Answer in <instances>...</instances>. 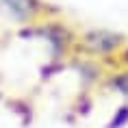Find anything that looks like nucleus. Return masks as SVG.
<instances>
[{"label": "nucleus", "mask_w": 128, "mask_h": 128, "mask_svg": "<svg viewBox=\"0 0 128 128\" xmlns=\"http://www.w3.org/2000/svg\"><path fill=\"white\" fill-rule=\"evenodd\" d=\"M124 46L126 37L108 28H89L80 37V48L94 56H111L115 52H122Z\"/></svg>", "instance_id": "nucleus-1"}, {"label": "nucleus", "mask_w": 128, "mask_h": 128, "mask_svg": "<svg viewBox=\"0 0 128 128\" xmlns=\"http://www.w3.org/2000/svg\"><path fill=\"white\" fill-rule=\"evenodd\" d=\"M0 7L18 22H28L41 11L39 0H0Z\"/></svg>", "instance_id": "nucleus-2"}, {"label": "nucleus", "mask_w": 128, "mask_h": 128, "mask_svg": "<svg viewBox=\"0 0 128 128\" xmlns=\"http://www.w3.org/2000/svg\"><path fill=\"white\" fill-rule=\"evenodd\" d=\"M108 85L117 91V94L126 96L128 98V70H124V72H115L111 78H108Z\"/></svg>", "instance_id": "nucleus-3"}, {"label": "nucleus", "mask_w": 128, "mask_h": 128, "mask_svg": "<svg viewBox=\"0 0 128 128\" xmlns=\"http://www.w3.org/2000/svg\"><path fill=\"white\" fill-rule=\"evenodd\" d=\"M122 61H124V63L128 65V46H124V48H122Z\"/></svg>", "instance_id": "nucleus-4"}]
</instances>
